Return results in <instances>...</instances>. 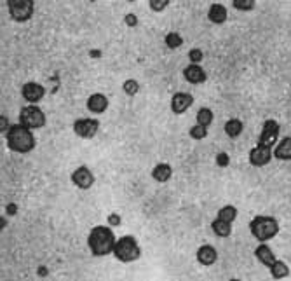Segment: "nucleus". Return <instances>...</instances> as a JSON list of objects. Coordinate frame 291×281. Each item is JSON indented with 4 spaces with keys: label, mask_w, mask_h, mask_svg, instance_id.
<instances>
[{
    "label": "nucleus",
    "mask_w": 291,
    "mask_h": 281,
    "mask_svg": "<svg viewBox=\"0 0 291 281\" xmlns=\"http://www.w3.org/2000/svg\"><path fill=\"white\" fill-rule=\"evenodd\" d=\"M117 239L119 237H115L112 227H108V225H94L89 231L88 246L94 257H107V255H113Z\"/></svg>",
    "instance_id": "obj_1"
},
{
    "label": "nucleus",
    "mask_w": 291,
    "mask_h": 281,
    "mask_svg": "<svg viewBox=\"0 0 291 281\" xmlns=\"http://www.w3.org/2000/svg\"><path fill=\"white\" fill-rule=\"evenodd\" d=\"M5 143H7L9 150H12V152L28 154L35 149L37 138L32 129L18 122V124H12L11 129L5 133Z\"/></svg>",
    "instance_id": "obj_2"
},
{
    "label": "nucleus",
    "mask_w": 291,
    "mask_h": 281,
    "mask_svg": "<svg viewBox=\"0 0 291 281\" xmlns=\"http://www.w3.org/2000/svg\"><path fill=\"white\" fill-rule=\"evenodd\" d=\"M281 231V225L277 218L270 217V215H256L251 222H249V233L258 243H269L274 239Z\"/></svg>",
    "instance_id": "obj_3"
},
{
    "label": "nucleus",
    "mask_w": 291,
    "mask_h": 281,
    "mask_svg": "<svg viewBox=\"0 0 291 281\" xmlns=\"http://www.w3.org/2000/svg\"><path fill=\"white\" fill-rule=\"evenodd\" d=\"M113 255L119 262L131 264V262H136L141 257V248L134 236H122L117 239Z\"/></svg>",
    "instance_id": "obj_4"
},
{
    "label": "nucleus",
    "mask_w": 291,
    "mask_h": 281,
    "mask_svg": "<svg viewBox=\"0 0 291 281\" xmlns=\"http://www.w3.org/2000/svg\"><path fill=\"white\" fill-rule=\"evenodd\" d=\"M47 119H45L44 110L40 109L39 105H26L20 112V124L26 126L28 129H40L44 128Z\"/></svg>",
    "instance_id": "obj_5"
},
{
    "label": "nucleus",
    "mask_w": 291,
    "mask_h": 281,
    "mask_svg": "<svg viewBox=\"0 0 291 281\" xmlns=\"http://www.w3.org/2000/svg\"><path fill=\"white\" fill-rule=\"evenodd\" d=\"M7 11L11 18L18 23H24L33 18L35 4L32 0H7Z\"/></svg>",
    "instance_id": "obj_6"
},
{
    "label": "nucleus",
    "mask_w": 291,
    "mask_h": 281,
    "mask_svg": "<svg viewBox=\"0 0 291 281\" xmlns=\"http://www.w3.org/2000/svg\"><path fill=\"white\" fill-rule=\"evenodd\" d=\"M279 131H281L279 122L275 119H267L262 126V133H260L258 137V145L274 149L275 145L279 143Z\"/></svg>",
    "instance_id": "obj_7"
},
{
    "label": "nucleus",
    "mask_w": 291,
    "mask_h": 281,
    "mask_svg": "<svg viewBox=\"0 0 291 281\" xmlns=\"http://www.w3.org/2000/svg\"><path fill=\"white\" fill-rule=\"evenodd\" d=\"M100 131V120L96 117H80L73 122V133L84 140H92Z\"/></svg>",
    "instance_id": "obj_8"
},
{
    "label": "nucleus",
    "mask_w": 291,
    "mask_h": 281,
    "mask_svg": "<svg viewBox=\"0 0 291 281\" xmlns=\"http://www.w3.org/2000/svg\"><path fill=\"white\" fill-rule=\"evenodd\" d=\"M272 159H274V149H270V147H263V145H258V143L249 150V156H247L249 164L255 166V168H263V166H267Z\"/></svg>",
    "instance_id": "obj_9"
},
{
    "label": "nucleus",
    "mask_w": 291,
    "mask_h": 281,
    "mask_svg": "<svg viewBox=\"0 0 291 281\" xmlns=\"http://www.w3.org/2000/svg\"><path fill=\"white\" fill-rule=\"evenodd\" d=\"M70 180L75 187L82 190H88L91 189L92 185H94V173L88 168V166H79L77 169H73V173L70 175Z\"/></svg>",
    "instance_id": "obj_10"
},
{
    "label": "nucleus",
    "mask_w": 291,
    "mask_h": 281,
    "mask_svg": "<svg viewBox=\"0 0 291 281\" xmlns=\"http://www.w3.org/2000/svg\"><path fill=\"white\" fill-rule=\"evenodd\" d=\"M21 96L24 101H28V105H37L39 101H42V98L45 96V88L40 82H26L21 88Z\"/></svg>",
    "instance_id": "obj_11"
},
{
    "label": "nucleus",
    "mask_w": 291,
    "mask_h": 281,
    "mask_svg": "<svg viewBox=\"0 0 291 281\" xmlns=\"http://www.w3.org/2000/svg\"><path fill=\"white\" fill-rule=\"evenodd\" d=\"M194 105V96L187 91H178L173 94L171 98V112L179 116V114H185L188 109Z\"/></svg>",
    "instance_id": "obj_12"
},
{
    "label": "nucleus",
    "mask_w": 291,
    "mask_h": 281,
    "mask_svg": "<svg viewBox=\"0 0 291 281\" xmlns=\"http://www.w3.org/2000/svg\"><path fill=\"white\" fill-rule=\"evenodd\" d=\"M86 107L91 114H96V116H100V114H105L110 107V100L107 98V94L103 93H92L91 96L88 98L86 101Z\"/></svg>",
    "instance_id": "obj_13"
},
{
    "label": "nucleus",
    "mask_w": 291,
    "mask_h": 281,
    "mask_svg": "<svg viewBox=\"0 0 291 281\" xmlns=\"http://www.w3.org/2000/svg\"><path fill=\"white\" fill-rule=\"evenodd\" d=\"M183 77L187 82H190V84H204L207 80V73L206 70L201 67V65H188V67H185L183 69Z\"/></svg>",
    "instance_id": "obj_14"
},
{
    "label": "nucleus",
    "mask_w": 291,
    "mask_h": 281,
    "mask_svg": "<svg viewBox=\"0 0 291 281\" xmlns=\"http://www.w3.org/2000/svg\"><path fill=\"white\" fill-rule=\"evenodd\" d=\"M196 257L201 265L209 267V265L216 264V260H218V252H216V248L213 245H202L197 250Z\"/></svg>",
    "instance_id": "obj_15"
},
{
    "label": "nucleus",
    "mask_w": 291,
    "mask_h": 281,
    "mask_svg": "<svg viewBox=\"0 0 291 281\" xmlns=\"http://www.w3.org/2000/svg\"><path fill=\"white\" fill-rule=\"evenodd\" d=\"M255 257L258 258V262L260 264H263L265 267H269L270 269L272 265L275 264V253L272 252V248L267 245V243H260L258 246L255 248Z\"/></svg>",
    "instance_id": "obj_16"
},
{
    "label": "nucleus",
    "mask_w": 291,
    "mask_h": 281,
    "mask_svg": "<svg viewBox=\"0 0 291 281\" xmlns=\"http://www.w3.org/2000/svg\"><path fill=\"white\" fill-rule=\"evenodd\" d=\"M227 18H228L227 7L224 4H220V2L211 4L209 9H207V20L211 21L213 24H224L227 21Z\"/></svg>",
    "instance_id": "obj_17"
},
{
    "label": "nucleus",
    "mask_w": 291,
    "mask_h": 281,
    "mask_svg": "<svg viewBox=\"0 0 291 281\" xmlns=\"http://www.w3.org/2000/svg\"><path fill=\"white\" fill-rule=\"evenodd\" d=\"M171 177H173V168L168 163H159V164H156L154 169H152V178L157 184H166L168 180H171Z\"/></svg>",
    "instance_id": "obj_18"
},
{
    "label": "nucleus",
    "mask_w": 291,
    "mask_h": 281,
    "mask_svg": "<svg viewBox=\"0 0 291 281\" xmlns=\"http://www.w3.org/2000/svg\"><path fill=\"white\" fill-rule=\"evenodd\" d=\"M274 157L279 161H291V137H284L274 147Z\"/></svg>",
    "instance_id": "obj_19"
},
{
    "label": "nucleus",
    "mask_w": 291,
    "mask_h": 281,
    "mask_svg": "<svg viewBox=\"0 0 291 281\" xmlns=\"http://www.w3.org/2000/svg\"><path fill=\"white\" fill-rule=\"evenodd\" d=\"M224 129H225V133H227V137L237 138L241 133L244 131V124H243V120H241V119H237V117H232V119H228L227 122H225Z\"/></svg>",
    "instance_id": "obj_20"
},
{
    "label": "nucleus",
    "mask_w": 291,
    "mask_h": 281,
    "mask_svg": "<svg viewBox=\"0 0 291 281\" xmlns=\"http://www.w3.org/2000/svg\"><path fill=\"white\" fill-rule=\"evenodd\" d=\"M211 229L218 237H228L232 234V224H227V222L220 220V218H215L211 222Z\"/></svg>",
    "instance_id": "obj_21"
},
{
    "label": "nucleus",
    "mask_w": 291,
    "mask_h": 281,
    "mask_svg": "<svg viewBox=\"0 0 291 281\" xmlns=\"http://www.w3.org/2000/svg\"><path fill=\"white\" fill-rule=\"evenodd\" d=\"M216 218L227 222V224H234L235 218H237V208H235L234 205L222 206V208L218 210V215H216Z\"/></svg>",
    "instance_id": "obj_22"
},
{
    "label": "nucleus",
    "mask_w": 291,
    "mask_h": 281,
    "mask_svg": "<svg viewBox=\"0 0 291 281\" xmlns=\"http://www.w3.org/2000/svg\"><path fill=\"white\" fill-rule=\"evenodd\" d=\"M269 271H270V274H272V278H274V280H284V278H288L291 274L288 264H286V262H283V260H275V264L272 265Z\"/></svg>",
    "instance_id": "obj_23"
},
{
    "label": "nucleus",
    "mask_w": 291,
    "mask_h": 281,
    "mask_svg": "<svg viewBox=\"0 0 291 281\" xmlns=\"http://www.w3.org/2000/svg\"><path fill=\"white\" fill-rule=\"evenodd\" d=\"M196 124L202 126V128H209V126L213 124V110L207 109V107H202V109L197 110Z\"/></svg>",
    "instance_id": "obj_24"
},
{
    "label": "nucleus",
    "mask_w": 291,
    "mask_h": 281,
    "mask_svg": "<svg viewBox=\"0 0 291 281\" xmlns=\"http://www.w3.org/2000/svg\"><path fill=\"white\" fill-rule=\"evenodd\" d=\"M164 42H166V46H168L169 49H178V47H181V44H183V37H181V33H178V32H169V33H166V37H164Z\"/></svg>",
    "instance_id": "obj_25"
},
{
    "label": "nucleus",
    "mask_w": 291,
    "mask_h": 281,
    "mask_svg": "<svg viewBox=\"0 0 291 281\" xmlns=\"http://www.w3.org/2000/svg\"><path fill=\"white\" fill-rule=\"evenodd\" d=\"M122 89H124V93H126L128 96H136V94L140 93V82H138V80H136V79H128V80H124Z\"/></svg>",
    "instance_id": "obj_26"
},
{
    "label": "nucleus",
    "mask_w": 291,
    "mask_h": 281,
    "mask_svg": "<svg viewBox=\"0 0 291 281\" xmlns=\"http://www.w3.org/2000/svg\"><path fill=\"white\" fill-rule=\"evenodd\" d=\"M234 5L237 11H241V12H249V11H253L255 9V5H256V2L255 0H234Z\"/></svg>",
    "instance_id": "obj_27"
},
{
    "label": "nucleus",
    "mask_w": 291,
    "mask_h": 281,
    "mask_svg": "<svg viewBox=\"0 0 291 281\" xmlns=\"http://www.w3.org/2000/svg\"><path fill=\"white\" fill-rule=\"evenodd\" d=\"M188 135H190V138H194V140L201 141V140H204V138H207V128H202V126L196 124L190 128Z\"/></svg>",
    "instance_id": "obj_28"
},
{
    "label": "nucleus",
    "mask_w": 291,
    "mask_h": 281,
    "mask_svg": "<svg viewBox=\"0 0 291 281\" xmlns=\"http://www.w3.org/2000/svg\"><path fill=\"white\" fill-rule=\"evenodd\" d=\"M204 58V52L202 49L199 47H192L190 51H188V60H190L192 65H201V61H202Z\"/></svg>",
    "instance_id": "obj_29"
},
{
    "label": "nucleus",
    "mask_w": 291,
    "mask_h": 281,
    "mask_svg": "<svg viewBox=\"0 0 291 281\" xmlns=\"http://www.w3.org/2000/svg\"><path fill=\"white\" fill-rule=\"evenodd\" d=\"M148 5L154 12H162L169 5V0H150Z\"/></svg>",
    "instance_id": "obj_30"
},
{
    "label": "nucleus",
    "mask_w": 291,
    "mask_h": 281,
    "mask_svg": "<svg viewBox=\"0 0 291 281\" xmlns=\"http://www.w3.org/2000/svg\"><path fill=\"white\" fill-rule=\"evenodd\" d=\"M215 163L220 168H227V166L230 164V156H228L227 152H218L215 157Z\"/></svg>",
    "instance_id": "obj_31"
},
{
    "label": "nucleus",
    "mask_w": 291,
    "mask_h": 281,
    "mask_svg": "<svg viewBox=\"0 0 291 281\" xmlns=\"http://www.w3.org/2000/svg\"><path fill=\"white\" fill-rule=\"evenodd\" d=\"M107 224H108V227H119L120 224H122V217H120L119 213H110L107 217Z\"/></svg>",
    "instance_id": "obj_32"
},
{
    "label": "nucleus",
    "mask_w": 291,
    "mask_h": 281,
    "mask_svg": "<svg viewBox=\"0 0 291 281\" xmlns=\"http://www.w3.org/2000/svg\"><path fill=\"white\" fill-rule=\"evenodd\" d=\"M124 23L128 24V26H131V28H134L136 24H138V16L133 14V12H129V14H126V18H124Z\"/></svg>",
    "instance_id": "obj_33"
},
{
    "label": "nucleus",
    "mask_w": 291,
    "mask_h": 281,
    "mask_svg": "<svg viewBox=\"0 0 291 281\" xmlns=\"http://www.w3.org/2000/svg\"><path fill=\"white\" fill-rule=\"evenodd\" d=\"M11 126L12 124H9V119L5 116H0V133H2V135H5V133L9 131V129H11Z\"/></svg>",
    "instance_id": "obj_34"
},
{
    "label": "nucleus",
    "mask_w": 291,
    "mask_h": 281,
    "mask_svg": "<svg viewBox=\"0 0 291 281\" xmlns=\"http://www.w3.org/2000/svg\"><path fill=\"white\" fill-rule=\"evenodd\" d=\"M7 210H9V215H12V213H14V210H16V206H14V205H11Z\"/></svg>",
    "instance_id": "obj_35"
},
{
    "label": "nucleus",
    "mask_w": 291,
    "mask_h": 281,
    "mask_svg": "<svg viewBox=\"0 0 291 281\" xmlns=\"http://www.w3.org/2000/svg\"><path fill=\"white\" fill-rule=\"evenodd\" d=\"M228 281H241V280H237V278H232V280H228Z\"/></svg>",
    "instance_id": "obj_36"
}]
</instances>
